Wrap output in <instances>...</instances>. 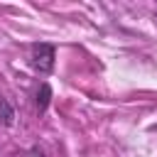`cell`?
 <instances>
[{"instance_id":"cell-3","label":"cell","mask_w":157,"mask_h":157,"mask_svg":"<svg viewBox=\"0 0 157 157\" xmlns=\"http://www.w3.org/2000/svg\"><path fill=\"white\" fill-rule=\"evenodd\" d=\"M0 123L7 125V128L15 123V108H12V103L5 96H0Z\"/></svg>"},{"instance_id":"cell-1","label":"cell","mask_w":157,"mask_h":157,"mask_svg":"<svg viewBox=\"0 0 157 157\" xmlns=\"http://www.w3.org/2000/svg\"><path fill=\"white\" fill-rule=\"evenodd\" d=\"M29 59H32V66H34L39 74H49V71L54 69L56 52H54L52 44L39 42V44H32V49H29Z\"/></svg>"},{"instance_id":"cell-2","label":"cell","mask_w":157,"mask_h":157,"mask_svg":"<svg viewBox=\"0 0 157 157\" xmlns=\"http://www.w3.org/2000/svg\"><path fill=\"white\" fill-rule=\"evenodd\" d=\"M49 101H52V86L44 81V83H39V88H37V110L44 113V110L49 108Z\"/></svg>"},{"instance_id":"cell-4","label":"cell","mask_w":157,"mask_h":157,"mask_svg":"<svg viewBox=\"0 0 157 157\" xmlns=\"http://www.w3.org/2000/svg\"><path fill=\"white\" fill-rule=\"evenodd\" d=\"M25 157H44V152L39 150V147H32V150H27V155Z\"/></svg>"}]
</instances>
